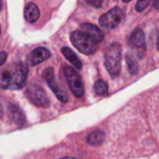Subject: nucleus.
<instances>
[{
    "label": "nucleus",
    "mask_w": 159,
    "mask_h": 159,
    "mask_svg": "<svg viewBox=\"0 0 159 159\" xmlns=\"http://www.w3.org/2000/svg\"><path fill=\"white\" fill-rule=\"evenodd\" d=\"M27 66L24 62H16L0 72V87L4 89H20L25 86L27 78Z\"/></svg>",
    "instance_id": "f257e3e1"
},
{
    "label": "nucleus",
    "mask_w": 159,
    "mask_h": 159,
    "mask_svg": "<svg viewBox=\"0 0 159 159\" xmlns=\"http://www.w3.org/2000/svg\"><path fill=\"white\" fill-rule=\"evenodd\" d=\"M120 56H122V50L118 42H113L106 48L104 66L112 77H117L120 72Z\"/></svg>",
    "instance_id": "f03ea898"
},
{
    "label": "nucleus",
    "mask_w": 159,
    "mask_h": 159,
    "mask_svg": "<svg viewBox=\"0 0 159 159\" xmlns=\"http://www.w3.org/2000/svg\"><path fill=\"white\" fill-rule=\"evenodd\" d=\"M71 42L72 45L82 53L84 55H92L97 51V43L89 35H87L86 32L78 30V31H73L70 35Z\"/></svg>",
    "instance_id": "7ed1b4c3"
},
{
    "label": "nucleus",
    "mask_w": 159,
    "mask_h": 159,
    "mask_svg": "<svg viewBox=\"0 0 159 159\" xmlns=\"http://www.w3.org/2000/svg\"><path fill=\"white\" fill-rule=\"evenodd\" d=\"M63 76H65V80H66L71 92L73 93V96L77 98H82L83 93H84V87H83V82H82V78L78 75V72L71 66H65Z\"/></svg>",
    "instance_id": "20e7f679"
},
{
    "label": "nucleus",
    "mask_w": 159,
    "mask_h": 159,
    "mask_svg": "<svg viewBox=\"0 0 159 159\" xmlns=\"http://www.w3.org/2000/svg\"><path fill=\"white\" fill-rule=\"evenodd\" d=\"M26 96L29 98V101L37 106V107H42L46 108L50 106V99L46 94V92L37 84H31L26 88Z\"/></svg>",
    "instance_id": "39448f33"
},
{
    "label": "nucleus",
    "mask_w": 159,
    "mask_h": 159,
    "mask_svg": "<svg viewBox=\"0 0 159 159\" xmlns=\"http://www.w3.org/2000/svg\"><path fill=\"white\" fill-rule=\"evenodd\" d=\"M123 20V11L119 7H113L99 17V26L106 30L117 27Z\"/></svg>",
    "instance_id": "423d86ee"
},
{
    "label": "nucleus",
    "mask_w": 159,
    "mask_h": 159,
    "mask_svg": "<svg viewBox=\"0 0 159 159\" xmlns=\"http://www.w3.org/2000/svg\"><path fill=\"white\" fill-rule=\"evenodd\" d=\"M43 78H45V81L47 82L50 89H52V92H53L55 96L57 97V99L61 101V102H63V103H66V102L68 101V97H67L66 92L57 84V82H56V80H55V72H53V68H52V67H47V68L43 71Z\"/></svg>",
    "instance_id": "0eeeda50"
},
{
    "label": "nucleus",
    "mask_w": 159,
    "mask_h": 159,
    "mask_svg": "<svg viewBox=\"0 0 159 159\" xmlns=\"http://www.w3.org/2000/svg\"><path fill=\"white\" fill-rule=\"evenodd\" d=\"M129 45L133 48V51L139 56L143 57L145 50H147V45H145V37H144V32L142 29L137 27L129 36Z\"/></svg>",
    "instance_id": "6e6552de"
},
{
    "label": "nucleus",
    "mask_w": 159,
    "mask_h": 159,
    "mask_svg": "<svg viewBox=\"0 0 159 159\" xmlns=\"http://www.w3.org/2000/svg\"><path fill=\"white\" fill-rule=\"evenodd\" d=\"M50 56H51V52L46 47H36L29 55V63L31 66H36V65L46 61L47 58H50Z\"/></svg>",
    "instance_id": "1a4fd4ad"
},
{
    "label": "nucleus",
    "mask_w": 159,
    "mask_h": 159,
    "mask_svg": "<svg viewBox=\"0 0 159 159\" xmlns=\"http://www.w3.org/2000/svg\"><path fill=\"white\" fill-rule=\"evenodd\" d=\"M9 118L15 124H17L19 127L24 125V123H25V114L19 108V106H16L14 103H10L9 104Z\"/></svg>",
    "instance_id": "9d476101"
},
{
    "label": "nucleus",
    "mask_w": 159,
    "mask_h": 159,
    "mask_svg": "<svg viewBox=\"0 0 159 159\" xmlns=\"http://www.w3.org/2000/svg\"><path fill=\"white\" fill-rule=\"evenodd\" d=\"M24 16L27 22H30V24L36 22L40 17V10H39L37 5L34 2H27L25 6V10H24Z\"/></svg>",
    "instance_id": "9b49d317"
},
{
    "label": "nucleus",
    "mask_w": 159,
    "mask_h": 159,
    "mask_svg": "<svg viewBox=\"0 0 159 159\" xmlns=\"http://www.w3.org/2000/svg\"><path fill=\"white\" fill-rule=\"evenodd\" d=\"M81 31L86 32L87 35H89L96 42H101L103 40V32L99 30V27H97L96 25H92V24H82L81 25Z\"/></svg>",
    "instance_id": "f8f14e48"
},
{
    "label": "nucleus",
    "mask_w": 159,
    "mask_h": 159,
    "mask_svg": "<svg viewBox=\"0 0 159 159\" xmlns=\"http://www.w3.org/2000/svg\"><path fill=\"white\" fill-rule=\"evenodd\" d=\"M61 52H62V55L66 57V60H68L70 63H71L76 70H81L82 62H81V60L78 58V56H77L70 47H62V48H61Z\"/></svg>",
    "instance_id": "ddd939ff"
},
{
    "label": "nucleus",
    "mask_w": 159,
    "mask_h": 159,
    "mask_svg": "<svg viewBox=\"0 0 159 159\" xmlns=\"http://www.w3.org/2000/svg\"><path fill=\"white\" fill-rule=\"evenodd\" d=\"M87 143L89 144V145H93V147H97V145H99V144H102L103 143V140H104V133L102 132V130H93V132H91L88 135H87Z\"/></svg>",
    "instance_id": "4468645a"
},
{
    "label": "nucleus",
    "mask_w": 159,
    "mask_h": 159,
    "mask_svg": "<svg viewBox=\"0 0 159 159\" xmlns=\"http://www.w3.org/2000/svg\"><path fill=\"white\" fill-rule=\"evenodd\" d=\"M93 89H94V93L97 96H107L108 94V86L103 80L96 81V83L93 86Z\"/></svg>",
    "instance_id": "2eb2a0df"
},
{
    "label": "nucleus",
    "mask_w": 159,
    "mask_h": 159,
    "mask_svg": "<svg viewBox=\"0 0 159 159\" xmlns=\"http://www.w3.org/2000/svg\"><path fill=\"white\" fill-rule=\"evenodd\" d=\"M125 61H127V66H128V71L130 75H137L138 72V63L137 61L134 60V57L132 55H127L125 56Z\"/></svg>",
    "instance_id": "dca6fc26"
},
{
    "label": "nucleus",
    "mask_w": 159,
    "mask_h": 159,
    "mask_svg": "<svg viewBox=\"0 0 159 159\" xmlns=\"http://www.w3.org/2000/svg\"><path fill=\"white\" fill-rule=\"evenodd\" d=\"M152 1H153V0H138V1H137V5H135V11H138V12L144 11V10L149 6V4H150Z\"/></svg>",
    "instance_id": "f3484780"
},
{
    "label": "nucleus",
    "mask_w": 159,
    "mask_h": 159,
    "mask_svg": "<svg viewBox=\"0 0 159 159\" xmlns=\"http://www.w3.org/2000/svg\"><path fill=\"white\" fill-rule=\"evenodd\" d=\"M86 2L93 7H99L102 5V0H86Z\"/></svg>",
    "instance_id": "a211bd4d"
},
{
    "label": "nucleus",
    "mask_w": 159,
    "mask_h": 159,
    "mask_svg": "<svg viewBox=\"0 0 159 159\" xmlns=\"http://www.w3.org/2000/svg\"><path fill=\"white\" fill-rule=\"evenodd\" d=\"M6 58H7V53L4 52V51H1V52H0V66H2V65L5 63Z\"/></svg>",
    "instance_id": "6ab92c4d"
},
{
    "label": "nucleus",
    "mask_w": 159,
    "mask_h": 159,
    "mask_svg": "<svg viewBox=\"0 0 159 159\" xmlns=\"http://www.w3.org/2000/svg\"><path fill=\"white\" fill-rule=\"evenodd\" d=\"M154 5L157 9H159V0H154Z\"/></svg>",
    "instance_id": "aec40b11"
},
{
    "label": "nucleus",
    "mask_w": 159,
    "mask_h": 159,
    "mask_svg": "<svg viewBox=\"0 0 159 159\" xmlns=\"http://www.w3.org/2000/svg\"><path fill=\"white\" fill-rule=\"evenodd\" d=\"M61 159H76V158H71V157H63V158H61Z\"/></svg>",
    "instance_id": "412c9836"
},
{
    "label": "nucleus",
    "mask_w": 159,
    "mask_h": 159,
    "mask_svg": "<svg viewBox=\"0 0 159 159\" xmlns=\"http://www.w3.org/2000/svg\"><path fill=\"white\" fill-rule=\"evenodd\" d=\"M1 7H2V2H1V0H0V10H1Z\"/></svg>",
    "instance_id": "4be33fe9"
},
{
    "label": "nucleus",
    "mask_w": 159,
    "mask_h": 159,
    "mask_svg": "<svg viewBox=\"0 0 159 159\" xmlns=\"http://www.w3.org/2000/svg\"><path fill=\"white\" fill-rule=\"evenodd\" d=\"M124 2H129V1H132V0H123Z\"/></svg>",
    "instance_id": "5701e85b"
},
{
    "label": "nucleus",
    "mask_w": 159,
    "mask_h": 159,
    "mask_svg": "<svg viewBox=\"0 0 159 159\" xmlns=\"http://www.w3.org/2000/svg\"><path fill=\"white\" fill-rule=\"evenodd\" d=\"M158 50H159V37H158Z\"/></svg>",
    "instance_id": "b1692460"
},
{
    "label": "nucleus",
    "mask_w": 159,
    "mask_h": 159,
    "mask_svg": "<svg viewBox=\"0 0 159 159\" xmlns=\"http://www.w3.org/2000/svg\"><path fill=\"white\" fill-rule=\"evenodd\" d=\"M0 34H1V27H0Z\"/></svg>",
    "instance_id": "393cba45"
}]
</instances>
